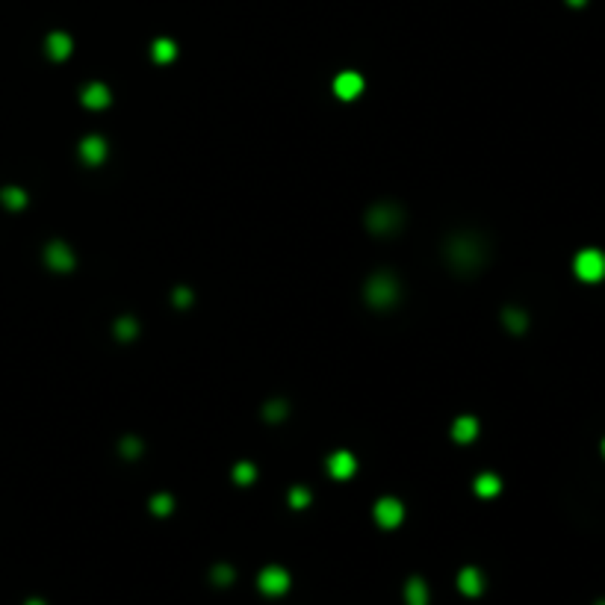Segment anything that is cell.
<instances>
[{"instance_id":"3957f363","label":"cell","mask_w":605,"mask_h":605,"mask_svg":"<svg viewBox=\"0 0 605 605\" xmlns=\"http://www.w3.org/2000/svg\"><path fill=\"white\" fill-rule=\"evenodd\" d=\"M570 4H573V6H582V4H584V0H570Z\"/></svg>"},{"instance_id":"277c9868","label":"cell","mask_w":605,"mask_h":605,"mask_svg":"<svg viewBox=\"0 0 605 605\" xmlns=\"http://www.w3.org/2000/svg\"><path fill=\"white\" fill-rule=\"evenodd\" d=\"M602 455H605V440H602Z\"/></svg>"},{"instance_id":"7a4b0ae2","label":"cell","mask_w":605,"mask_h":605,"mask_svg":"<svg viewBox=\"0 0 605 605\" xmlns=\"http://www.w3.org/2000/svg\"><path fill=\"white\" fill-rule=\"evenodd\" d=\"M50 48H53V53H56V56H63V53L68 50V42H65L63 36H53V38H50Z\"/></svg>"},{"instance_id":"6da1fadb","label":"cell","mask_w":605,"mask_h":605,"mask_svg":"<svg viewBox=\"0 0 605 605\" xmlns=\"http://www.w3.org/2000/svg\"><path fill=\"white\" fill-rule=\"evenodd\" d=\"M576 275L582 281H588V284H596L605 278V255L596 248H588V251H582V255L576 257Z\"/></svg>"}]
</instances>
